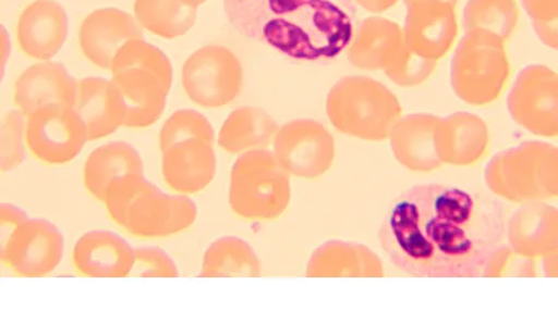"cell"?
<instances>
[{
	"label": "cell",
	"mask_w": 558,
	"mask_h": 311,
	"mask_svg": "<svg viewBox=\"0 0 558 311\" xmlns=\"http://www.w3.org/2000/svg\"><path fill=\"white\" fill-rule=\"evenodd\" d=\"M509 213L487 192L421 184L391 202L379 229L396 269L417 278H484L507 241Z\"/></svg>",
	"instance_id": "obj_1"
},
{
	"label": "cell",
	"mask_w": 558,
	"mask_h": 311,
	"mask_svg": "<svg viewBox=\"0 0 558 311\" xmlns=\"http://www.w3.org/2000/svg\"><path fill=\"white\" fill-rule=\"evenodd\" d=\"M223 9L242 37L299 64H331L360 24L354 0H223Z\"/></svg>",
	"instance_id": "obj_2"
},
{
	"label": "cell",
	"mask_w": 558,
	"mask_h": 311,
	"mask_svg": "<svg viewBox=\"0 0 558 311\" xmlns=\"http://www.w3.org/2000/svg\"><path fill=\"white\" fill-rule=\"evenodd\" d=\"M215 132L204 114L194 110L174 112L161 127V175L177 194H199L218 172Z\"/></svg>",
	"instance_id": "obj_3"
},
{
	"label": "cell",
	"mask_w": 558,
	"mask_h": 311,
	"mask_svg": "<svg viewBox=\"0 0 558 311\" xmlns=\"http://www.w3.org/2000/svg\"><path fill=\"white\" fill-rule=\"evenodd\" d=\"M111 73L128 105L124 127L144 129L156 124L173 85V65L166 53L146 40H132L117 52Z\"/></svg>",
	"instance_id": "obj_4"
},
{
	"label": "cell",
	"mask_w": 558,
	"mask_h": 311,
	"mask_svg": "<svg viewBox=\"0 0 558 311\" xmlns=\"http://www.w3.org/2000/svg\"><path fill=\"white\" fill-rule=\"evenodd\" d=\"M328 117L343 135L383 141L402 119L401 103L384 84L366 76H347L331 87Z\"/></svg>",
	"instance_id": "obj_5"
},
{
	"label": "cell",
	"mask_w": 558,
	"mask_h": 311,
	"mask_svg": "<svg viewBox=\"0 0 558 311\" xmlns=\"http://www.w3.org/2000/svg\"><path fill=\"white\" fill-rule=\"evenodd\" d=\"M290 173L267 149L250 150L233 163L229 203L236 216L248 221L281 217L291 202Z\"/></svg>",
	"instance_id": "obj_6"
},
{
	"label": "cell",
	"mask_w": 558,
	"mask_h": 311,
	"mask_svg": "<svg viewBox=\"0 0 558 311\" xmlns=\"http://www.w3.org/2000/svg\"><path fill=\"white\" fill-rule=\"evenodd\" d=\"M485 182L495 197L536 202L557 197V148L525 141L502 150L485 169Z\"/></svg>",
	"instance_id": "obj_7"
},
{
	"label": "cell",
	"mask_w": 558,
	"mask_h": 311,
	"mask_svg": "<svg viewBox=\"0 0 558 311\" xmlns=\"http://www.w3.org/2000/svg\"><path fill=\"white\" fill-rule=\"evenodd\" d=\"M504 42L489 33H465L451 66L453 91L463 102L489 104L506 90L510 62Z\"/></svg>",
	"instance_id": "obj_8"
},
{
	"label": "cell",
	"mask_w": 558,
	"mask_h": 311,
	"mask_svg": "<svg viewBox=\"0 0 558 311\" xmlns=\"http://www.w3.org/2000/svg\"><path fill=\"white\" fill-rule=\"evenodd\" d=\"M182 83L189 99L204 109H220L241 94L244 69L230 49L208 46L185 61Z\"/></svg>",
	"instance_id": "obj_9"
},
{
	"label": "cell",
	"mask_w": 558,
	"mask_h": 311,
	"mask_svg": "<svg viewBox=\"0 0 558 311\" xmlns=\"http://www.w3.org/2000/svg\"><path fill=\"white\" fill-rule=\"evenodd\" d=\"M26 147L39 162L64 165L86 145L87 129L74 107L48 104L26 117Z\"/></svg>",
	"instance_id": "obj_10"
},
{
	"label": "cell",
	"mask_w": 558,
	"mask_h": 311,
	"mask_svg": "<svg viewBox=\"0 0 558 311\" xmlns=\"http://www.w3.org/2000/svg\"><path fill=\"white\" fill-rule=\"evenodd\" d=\"M274 153L290 175L317 179L335 163L336 141L322 123L294 120L279 127Z\"/></svg>",
	"instance_id": "obj_11"
},
{
	"label": "cell",
	"mask_w": 558,
	"mask_h": 311,
	"mask_svg": "<svg viewBox=\"0 0 558 311\" xmlns=\"http://www.w3.org/2000/svg\"><path fill=\"white\" fill-rule=\"evenodd\" d=\"M65 238L45 219H29L2 248V262L21 278H44L64 259Z\"/></svg>",
	"instance_id": "obj_12"
},
{
	"label": "cell",
	"mask_w": 558,
	"mask_h": 311,
	"mask_svg": "<svg viewBox=\"0 0 558 311\" xmlns=\"http://www.w3.org/2000/svg\"><path fill=\"white\" fill-rule=\"evenodd\" d=\"M508 110L519 126L535 136L556 137L557 74L544 65H530L519 74L508 97Z\"/></svg>",
	"instance_id": "obj_13"
},
{
	"label": "cell",
	"mask_w": 558,
	"mask_h": 311,
	"mask_svg": "<svg viewBox=\"0 0 558 311\" xmlns=\"http://www.w3.org/2000/svg\"><path fill=\"white\" fill-rule=\"evenodd\" d=\"M196 203L187 195H170L150 183L132 203L122 228L134 237L166 238L184 233L197 219Z\"/></svg>",
	"instance_id": "obj_14"
},
{
	"label": "cell",
	"mask_w": 558,
	"mask_h": 311,
	"mask_svg": "<svg viewBox=\"0 0 558 311\" xmlns=\"http://www.w3.org/2000/svg\"><path fill=\"white\" fill-rule=\"evenodd\" d=\"M458 23L454 8L438 0H418L408 7L404 46L416 55L439 61L454 46Z\"/></svg>",
	"instance_id": "obj_15"
},
{
	"label": "cell",
	"mask_w": 558,
	"mask_h": 311,
	"mask_svg": "<svg viewBox=\"0 0 558 311\" xmlns=\"http://www.w3.org/2000/svg\"><path fill=\"white\" fill-rule=\"evenodd\" d=\"M132 40H144L142 25L120 9H97L80 26L81 50L89 62L102 70L111 71L117 52Z\"/></svg>",
	"instance_id": "obj_16"
},
{
	"label": "cell",
	"mask_w": 558,
	"mask_h": 311,
	"mask_svg": "<svg viewBox=\"0 0 558 311\" xmlns=\"http://www.w3.org/2000/svg\"><path fill=\"white\" fill-rule=\"evenodd\" d=\"M69 17L53 0H35L26 7L16 24L20 49L32 59L56 58L68 39Z\"/></svg>",
	"instance_id": "obj_17"
},
{
	"label": "cell",
	"mask_w": 558,
	"mask_h": 311,
	"mask_svg": "<svg viewBox=\"0 0 558 311\" xmlns=\"http://www.w3.org/2000/svg\"><path fill=\"white\" fill-rule=\"evenodd\" d=\"M74 109L85 123L88 140L113 135L124 127L129 113L113 79L102 77L78 79Z\"/></svg>",
	"instance_id": "obj_18"
},
{
	"label": "cell",
	"mask_w": 558,
	"mask_h": 311,
	"mask_svg": "<svg viewBox=\"0 0 558 311\" xmlns=\"http://www.w3.org/2000/svg\"><path fill=\"white\" fill-rule=\"evenodd\" d=\"M72 263L84 277L128 278L133 270L134 248L111 231L94 229L78 239Z\"/></svg>",
	"instance_id": "obj_19"
},
{
	"label": "cell",
	"mask_w": 558,
	"mask_h": 311,
	"mask_svg": "<svg viewBox=\"0 0 558 311\" xmlns=\"http://www.w3.org/2000/svg\"><path fill=\"white\" fill-rule=\"evenodd\" d=\"M77 82L61 62L45 61L26 69L14 85V104L28 117L48 104L75 107Z\"/></svg>",
	"instance_id": "obj_20"
},
{
	"label": "cell",
	"mask_w": 558,
	"mask_h": 311,
	"mask_svg": "<svg viewBox=\"0 0 558 311\" xmlns=\"http://www.w3.org/2000/svg\"><path fill=\"white\" fill-rule=\"evenodd\" d=\"M440 117L413 113L396 124L390 139L398 162L411 172H434L442 165L438 156V126Z\"/></svg>",
	"instance_id": "obj_21"
},
{
	"label": "cell",
	"mask_w": 558,
	"mask_h": 311,
	"mask_svg": "<svg viewBox=\"0 0 558 311\" xmlns=\"http://www.w3.org/2000/svg\"><path fill=\"white\" fill-rule=\"evenodd\" d=\"M384 275V264L371 248L338 239L318 247L307 265L310 278H383Z\"/></svg>",
	"instance_id": "obj_22"
},
{
	"label": "cell",
	"mask_w": 558,
	"mask_h": 311,
	"mask_svg": "<svg viewBox=\"0 0 558 311\" xmlns=\"http://www.w3.org/2000/svg\"><path fill=\"white\" fill-rule=\"evenodd\" d=\"M403 29L385 17H366L359 24L348 50L351 65L365 71L385 70L403 47Z\"/></svg>",
	"instance_id": "obj_23"
},
{
	"label": "cell",
	"mask_w": 558,
	"mask_h": 311,
	"mask_svg": "<svg viewBox=\"0 0 558 311\" xmlns=\"http://www.w3.org/2000/svg\"><path fill=\"white\" fill-rule=\"evenodd\" d=\"M507 239L519 254L535 259L556 252L557 211L543 203L529 202L508 219Z\"/></svg>",
	"instance_id": "obj_24"
},
{
	"label": "cell",
	"mask_w": 558,
	"mask_h": 311,
	"mask_svg": "<svg viewBox=\"0 0 558 311\" xmlns=\"http://www.w3.org/2000/svg\"><path fill=\"white\" fill-rule=\"evenodd\" d=\"M488 148L489 129L478 115L461 112L439 120L440 162L470 165L478 162Z\"/></svg>",
	"instance_id": "obj_25"
},
{
	"label": "cell",
	"mask_w": 558,
	"mask_h": 311,
	"mask_svg": "<svg viewBox=\"0 0 558 311\" xmlns=\"http://www.w3.org/2000/svg\"><path fill=\"white\" fill-rule=\"evenodd\" d=\"M128 174H144L142 156L125 141H112L88 156L83 177L89 195L104 202L108 186L117 177Z\"/></svg>",
	"instance_id": "obj_26"
},
{
	"label": "cell",
	"mask_w": 558,
	"mask_h": 311,
	"mask_svg": "<svg viewBox=\"0 0 558 311\" xmlns=\"http://www.w3.org/2000/svg\"><path fill=\"white\" fill-rule=\"evenodd\" d=\"M278 123L264 109L241 107L229 114L219 133V146L229 154L266 149L274 144Z\"/></svg>",
	"instance_id": "obj_27"
},
{
	"label": "cell",
	"mask_w": 558,
	"mask_h": 311,
	"mask_svg": "<svg viewBox=\"0 0 558 311\" xmlns=\"http://www.w3.org/2000/svg\"><path fill=\"white\" fill-rule=\"evenodd\" d=\"M263 264L245 239L225 236L208 247L204 254L202 278H259Z\"/></svg>",
	"instance_id": "obj_28"
},
{
	"label": "cell",
	"mask_w": 558,
	"mask_h": 311,
	"mask_svg": "<svg viewBox=\"0 0 558 311\" xmlns=\"http://www.w3.org/2000/svg\"><path fill=\"white\" fill-rule=\"evenodd\" d=\"M199 5V0H136L134 14L143 29L172 40L192 30Z\"/></svg>",
	"instance_id": "obj_29"
},
{
	"label": "cell",
	"mask_w": 558,
	"mask_h": 311,
	"mask_svg": "<svg viewBox=\"0 0 558 311\" xmlns=\"http://www.w3.org/2000/svg\"><path fill=\"white\" fill-rule=\"evenodd\" d=\"M517 0H470L464 8L465 33H489L510 39L519 22Z\"/></svg>",
	"instance_id": "obj_30"
},
{
	"label": "cell",
	"mask_w": 558,
	"mask_h": 311,
	"mask_svg": "<svg viewBox=\"0 0 558 311\" xmlns=\"http://www.w3.org/2000/svg\"><path fill=\"white\" fill-rule=\"evenodd\" d=\"M149 184L144 174H128L117 177L108 186L104 202L108 216L116 225L123 227L132 203L148 188Z\"/></svg>",
	"instance_id": "obj_31"
},
{
	"label": "cell",
	"mask_w": 558,
	"mask_h": 311,
	"mask_svg": "<svg viewBox=\"0 0 558 311\" xmlns=\"http://www.w3.org/2000/svg\"><path fill=\"white\" fill-rule=\"evenodd\" d=\"M437 64L438 61L416 55L403 43L398 55L385 69V74L398 86L413 87L425 83Z\"/></svg>",
	"instance_id": "obj_32"
},
{
	"label": "cell",
	"mask_w": 558,
	"mask_h": 311,
	"mask_svg": "<svg viewBox=\"0 0 558 311\" xmlns=\"http://www.w3.org/2000/svg\"><path fill=\"white\" fill-rule=\"evenodd\" d=\"M26 117L21 111H9L2 123V172H13L25 160Z\"/></svg>",
	"instance_id": "obj_33"
},
{
	"label": "cell",
	"mask_w": 558,
	"mask_h": 311,
	"mask_svg": "<svg viewBox=\"0 0 558 311\" xmlns=\"http://www.w3.org/2000/svg\"><path fill=\"white\" fill-rule=\"evenodd\" d=\"M131 277L178 278V266L166 251L159 247L134 248V264Z\"/></svg>",
	"instance_id": "obj_34"
},
{
	"label": "cell",
	"mask_w": 558,
	"mask_h": 311,
	"mask_svg": "<svg viewBox=\"0 0 558 311\" xmlns=\"http://www.w3.org/2000/svg\"><path fill=\"white\" fill-rule=\"evenodd\" d=\"M29 217L21 208L12 203H2L0 207V225H2V248L9 242V239L16 233L17 228L25 224Z\"/></svg>",
	"instance_id": "obj_35"
},
{
	"label": "cell",
	"mask_w": 558,
	"mask_h": 311,
	"mask_svg": "<svg viewBox=\"0 0 558 311\" xmlns=\"http://www.w3.org/2000/svg\"><path fill=\"white\" fill-rule=\"evenodd\" d=\"M523 4L533 24L557 22V0H523Z\"/></svg>",
	"instance_id": "obj_36"
},
{
	"label": "cell",
	"mask_w": 558,
	"mask_h": 311,
	"mask_svg": "<svg viewBox=\"0 0 558 311\" xmlns=\"http://www.w3.org/2000/svg\"><path fill=\"white\" fill-rule=\"evenodd\" d=\"M534 30L539 40H542L545 46L550 47L551 49H557V22L556 23H535Z\"/></svg>",
	"instance_id": "obj_37"
},
{
	"label": "cell",
	"mask_w": 558,
	"mask_h": 311,
	"mask_svg": "<svg viewBox=\"0 0 558 311\" xmlns=\"http://www.w3.org/2000/svg\"><path fill=\"white\" fill-rule=\"evenodd\" d=\"M354 2L367 12L384 13L398 4L400 0H354Z\"/></svg>",
	"instance_id": "obj_38"
},
{
	"label": "cell",
	"mask_w": 558,
	"mask_h": 311,
	"mask_svg": "<svg viewBox=\"0 0 558 311\" xmlns=\"http://www.w3.org/2000/svg\"><path fill=\"white\" fill-rule=\"evenodd\" d=\"M415 2H418V0H403L404 5H407V7H409V5H411L412 3H415ZM438 2H444V3H447V4L452 5L453 8H456V5L458 4L459 0H438Z\"/></svg>",
	"instance_id": "obj_39"
},
{
	"label": "cell",
	"mask_w": 558,
	"mask_h": 311,
	"mask_svg": "<svg viewBox=\"0 0 558 311\" xmlns=\"http://www.w3.org/2000/svg\"><path fill=\"white\" fill-rule=\"evenodd\" d=\"M206 0H199V4H204Z\"/></svg>",
	"instance_id": "obj_40"
}]
</instances>
